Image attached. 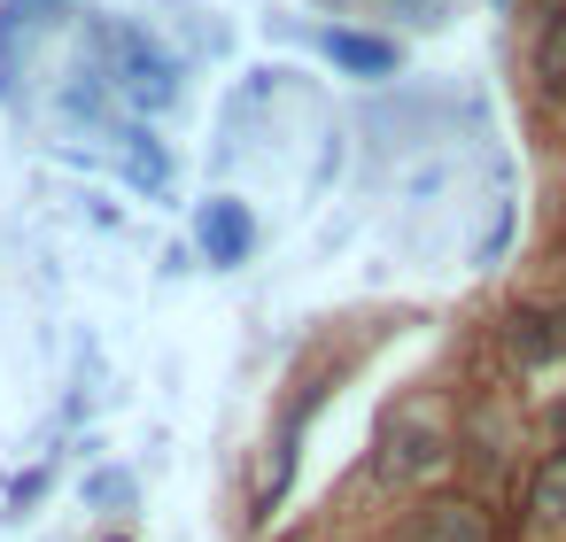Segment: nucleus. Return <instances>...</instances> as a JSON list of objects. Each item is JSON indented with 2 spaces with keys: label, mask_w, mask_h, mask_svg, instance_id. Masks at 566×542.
I'll return each mask as SVG.
<instances>
[{
  "label": "nucleus",
  "mask_w": 566,
  "mask_h": 542,
  "mask_svg": "<svg viewBox=\"0 0 566 542\" xmlns=\"http://www.w3.org/2000/svg\"><path fill=\"white\" fill-rule=\"evenodd\" d=\"M558 434H566V411H558Z\"/></svg>",
  "instance_id": "9d476101"
},
{
  "label": "nucleus",
  "mask_w": 566,
  "mask_h": 542,
  "mask_svg": "<svg viewBox=\"0 0 566 542\" xmlns=\"http://www.w3.org/2000/svg\"><path fill=\"white\" fill-rule=\"evenodd\" d=\"M109 47H117V71H125V94H133L140 109H164V102L179 94V71H171V55H164V47H148L140 32H117Z\"/></svg>",
  "instance_id": "f03ea898"
},
{
  "label": "nucleus",
  "mask_w": 566,
  "mask_h": 542,
  "mask_svg": "<svg viewBox=\"0 0 566 542\" xmlns=\"http://www.w3.org/2000/svg\"><path fill=\"white\" fill-rule=\"evenodd\" d=\"M411 542H489V511L473 496H434L411 527Z\"/></svg>",
  "instance_id": "7ed1b4c3"
},
{
  "label": "nucleus",
  "mask_w": 566,
  "mask_h": 542,
  "mask_svg": "<svg viewBox=\"0 0 566 542\" xmlns=\"http://www.w3.org/2000/svg\"><path fill=\"white\" fill-rule=\"evenodd\" d=\"M450 457V434L427 418V411H411V418H396L388 434H380V457H373V480H388V488H403V480H419V472H434Z\"/></svg>",
  "instance_id": "f257e3e1"
},
{
  "label": "nucleus",
  "mask_w": 566,
  "mask_h": 542,
  "mask_svg": "<svg viewBox=\"0 0 566 542\" xmlns=\"http://www.w3.org/2000/svg\"><path fill=\"white\" fill-rule=\"evenodd\" d=\"M504 349H512L520 364H551V357L566 349V318H551V310H512V318H504Z\"/></svg>",
  "instance_id": "20e7f679"
},
{
  "label": "nucleus",
  "mask_w": 566,
  "mask_h": 542,
  "mask_svg": "<svg viewBox=\"0 0 566 542\" xmlns=\"http://www.w3.org/2000/svg\"><path fill=\"white\" fill-rule=\"evenodd\" d=\"M535 94L543 102H566V0L543 17V32H535Z\"/></svg>",
  "instance_id": "39448f33"
},
{
  "label": "nucleus",
  "mask_w": 566,
  "mask_h": 542,
  "mask_svg": "<svg viewBox=\"0 0 566 542\" xmlns=\"http://www.w3.org/2000/svg\"><path fill=\"white\" fill-rule=\"evenodd\" d=\"M527 503H535V519H551V527H566V449L535 472V488H527Z\"/></svg>",
  "instance_id": "6e6552de"
},
{
  "label": "nucleus",
  "mask_w": 566,
  "mask_h": 542,
  "mask_svg": "<svg viewBox=\"0 0 566 542\" xmlns=\"http://www.w3.org/2000/svg\"><path fill=\"white\" fill-rule=\"evenodd\" d=\"M202 248H210V264H241V256H249V217H241L233 202H210V217H202Z\"/></svg>",
  "instance_id": "423d86ee"
},
{
  "label": "nucleus",
  "mask_w": 566,
  "mask_h": 542,
  "mask_svg": "<svg viewBox=\"0 0 566 542\" xmlns=\"http://www.w3.org/2000/svg\"><path fill=\"white\" fill-rule=\"evenodd\" d=\"M326 55L349 63V71H365V78L396 71V47H388V40H365V32H326Z\"/></svg>",
  "instance_id": "0eeeda50"
},
{
  "label": "nucleus",
  "mask_w": 566,
  "mask_h": 542,
  "mask_svg": "<svg viewBox=\"0 0 566 542\" xmlns=\"http://www.w3.org/2000/svg\"><path fill=\"white\" fill-rule=\"evenodd\" d=\"M558 264H566V233H558Z\"/></svg>",
  "instance_id": "1a4fd4ad"
}]
</instances>
